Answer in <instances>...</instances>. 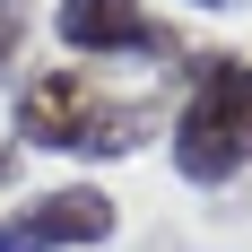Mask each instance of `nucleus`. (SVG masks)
I'll list each match as a JSON object with an SVG mask.
<instances>
[{
  "instance_id": "1",
  "label": "nucleus",
  "mask_w": 252,
  "mask_h": 252,
  "mask_svg": "<svg viewBox=\"0 0 252 252\" xmlns=\"http://www.w3.org/2000/svg\"><path fill=\"white\" fill-rule=\"evenodd\" d=\"M148 139H157V104L113 96L87 61H52V70H35L18 87V148L104 165V157H139Z\"/></svg>"
},
{
  "instance_id": "2",
  "label": "nucleus",
  "mask_w": 252,
  "mask_h": 252,
  "mask_svg": "<svg viewBox=\"0 0 252 252\" xmlns=\"http://www.w3.org/2000/svg\"><path fill=\"white\" fill-rule=\"evenodd\" d=\"M165 157L200 191H218L252 165V61L244 52H200L191 61V87L165 122Z\"/></svg>"
},
{
  "instance_id": "3",
  "label": "nucleus",
  "mask_w": 252,
  "mask_h": 252,
  "mask_svg": "<svg viewBox=\"0 0 252 252\" xmlns=\"http://www.w3.org/2000/svg\"><path fill=\"white\" fill-rule=\"evenodd\" d=\"M52 35L87 70H104V61H174L183 52V35L157 18L148 0H61L52 9Z\"/></svg>"
},
{
  "instance_id": "4",
  "label": "nucleus",
  "mask_w": 252,
  "mask_h": 252,
  "mask_svg": "<svg viewBox=\"0 0 252 252\" xmlns=\"http://www.w3.org/2000/svg\"><path fill=\"white\" fill-rule=\"evenodd\" d=\"M113 226H122L113 191L61 183V191H26L0 218V252H87V244H113Z\"/></svg>"
},
{
  "instance_id": "5",
  "label": "nucleus",
  "mask_w": 252,
  "mask_h": 252,
  "mask_svg": "<svg viewBox=\"0 0 252 252\" xmlns=\"http://www.w3.org/2000/svg\"><path fill=\"white\" fill-rule=\"evenodd\" d=\"M26 61V0H0V78H18Z\"/></svg>"
},
{
  "instance_id": "6",
  "label": "nucleus",
  "mask_w": 252,
  "mask_h": 252,
  "mask_svg": "<svg viewBox=\"0 0 252 252\" xmlns=\"http://www.w3.org/2000/svg\"><path fill=\"white\" fill-rule=\"evenodd\" d=\"M191 9H235V0H191Z\"/></svg>"
}]
</instances>
